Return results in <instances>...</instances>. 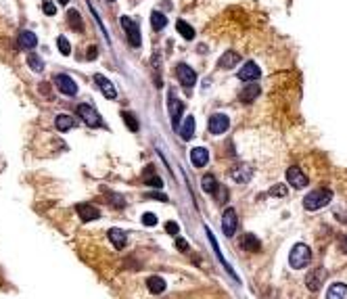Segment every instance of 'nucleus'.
Here are the masks:
<instances>
[{"mask_svg":"<svg viewBox=\"0 0 347 299\" xmlns=\"http://www.w3.org/2000/svg\"><path fill=\"white\" fill-rule=\"evenodd\" d=\"M190 161L194 167H203V165H207V161H210V153H207V149H203V147H194L190 151Z\"/></svg>","mask_w":347,"mask_h":299,"instance_id":"nucleus-19","label":"nucleus"},{"mask_svg":"<svg viewBox=\"0 0 347 299\" xmlns=\"http://www.w3.org/2000/svg\"><path fill=\"white\" fill-rule=\"evenodd\" d=\"M332 201V193L328 188H318V190H312L308 193V197L304 199V207L308 211H318L322 207H326L328 203Z\"/></svg>","mask_w":347,"mask_h":299,"instance_id":"nucleus-1","label":"nucleus"},{"mask_svg":"<svg viewBox=\"0 0 347 299\" xmlns=\"http://www.w3.org/2000/svg\"><path fill=\"white\" fill-rule=\"evenodd\" d=\"M78 115L82 117L90 128H102V126H105V124H102V119H100V115H98V111L92 105H86V103L80 105L78 107Z\"/></svg>","mask_w":347,"mask_h":299,"instance_id":"nucleus-4","label":"nucleus"},{"mask_svg":"<svg viewBox=\"0 0 347 299\" xmlns=\"http://www.w3.org/2000/svg\"><path fill=\"white\" fill-rule=\"evenodd\" d=\"M107 234H109V241L113 243L115 249H124L126 243H128V236H126V232L122 228H111Z\"/></svg>","mask_w":347,"mask_h":299,"instance_id":"nucleus-23","label":"nucleus"},{"mask_svg":"<svg viewBox=\"0 0 347 299\" xmlns=\"http://www.w3.org/2000/svg\"><path fill=\"white\" fill-rule=\"evenodd\" d=\"M230 178L236 182V184H247L251 178H253V167L249 163H240L236 167H232V172H230Z\"/></svg>","mask_w":347,"mask_h":299,"instance_id":"nucleus-12","label":"nucleus"},{"mask_svg":"<svg viewBox=\"0 0 347 299\" xmlns=\"http://www.w3.org/2000/svg\"><path fill=\"white\" fill-rule=\"evenodd\" d=\"M201 188L205 190L207 195H214L216 190L220 188V184H218V180H216V176H212V174L203 176V178H201Z\"/></svg>","mask_w":347,"mask_h":299,"instance_id":"nucleus-26","label":"nucleus"},{"mask_svg":"<svg viewBox=\"0 0 347 299\" xmlns=\"http://www.w3.org/2000/svg\"><path fill=\"white\" fill-rule=\"evenodd\" d=\"M240 247L245 249V251H249V253H258V251L262 249V243L258 241V236L256 234H242V238H240Z\"/></svg>","mask_w":347,"mask_h":299,"instance_id":"nucleus-21","label":"nucleus"},{"mask_svg":"<svg viewBox=\"0 0 347 299\" xmlns=\"http://www.w3.org/2000/svg\"><path fill=\"white\" fill-rule=\"evenodd\" d=\"M19 46H21V49H26V51L36 49V46H38L36 34L30 32V30H21V34H19Z\"/></svg>","mask_w":347,"mask_h":299,"instance_id":"nucleus-18","label":"nucleus"},{"mask_svg":"<svg viewBox=\"0 0 347 299\" xmlns=\"http://www.w3.org/2000/svg\"><path fill=\"white\" fill-rule=\"evenodd\" d=\"M109 197L113 199V201H111V205H113V207H118V209L126 207V199H124L122 195H115V193H109Z\"/></svg>","mask_w":347,"mask_h":299,"instance_id":"nucleus-34","label":"nucleus"},{"mask_svg":"<svg viewBox=\"0 0 347 299\" xmlns=\"http://www.w3.org/2000/svg\"><path fill=\"white\" fill-rule=\"evenodd\" d=\"M178 132H180V138L182 140H190L194 136V117L188 115V117H184V122L182 126L178 128Z\"/></svg>","mask_w":347,"mask_h":299,"instance_id":"nucleus-22","label":"nucleus"},{"mask_svg":"<svg viewBox=\"0 0 347 299\" xmlns=\"http://www.w3.org/2000/svg\"><path fill=\"white\" fill-rule=\"evenodd\" d=\"M146 286H148V291H151L153 295H159V293L166 291V280L161 276H151L146 280Z\"/></svg>","mask_w":347,"mask_h":299,"instance_id":"nucleus-27","label":"nucleus"},{"mask_svg":"<svg viewBox=\"0 0 347 299\" xmlns=\"http://www.w3.org/2000/svg\"><path fill=\"white\" fill-rule=\"evenodd\" d=\"M236 226H238V218H236V209L228 207L224 211V218H222V230L228 238H232L236 234Z\"/></svg>","mask_w":347,"mask_h":299,"instance_id":"nucleus-8","label":"nucleus"},{"mask_svg":"<svg viewBox=\"0 0 347 299\" xmlns=\"http://www.w3.org/2000/svg\"><path fill=\"white\" fill-rule=\"evenodd\" d=\"M166 230H168V234H172V236H176V234L180 232V226H178L176 222H168V224H166Z\"/></svg>","mask_w":347,"mask_h":299,"instance_id":"nucleus-36","label":"nucleus"},{"mask_svg":"<svg viewBox=\"0 0 347 299\" xmlns=\"http://www.w3.org/2000/svg\"><path fill=\"white\" fill-rule=\"evenodd\" d=\"M168 109H170V122H172V126L174 128H180V119H182V111H184L182 101H178L174 94H170Z\"/></svg>","mask_w":347,"mask_h":299,"instance_id":"nucleus-9","label":"nucleus"},{"mask_svg":"<svg viewBox=\"0 0 347 299\" xmlns=\"http://www.w3.org/2000/svg\"><path fill=\"white\" fill-rule=\"evenodd\" d=\"M176 245H178V249H182V251H188L186 241H182V238H176Z\"/></svg>","mask_w":347,"mask_h":299,"instance_id":"nucleus-39","label":"nucleus"},{"mask_svg":"<svg viewBox=\"0 0 347 299\" xmlns=\"http://www.w3.org/2000/svg\"><path fill=\"white\" fill-rule=\"evenodd\" d=\"M286 182L291 184L293 188H306L308 186V176L299 170V167H288L286 170Z\"/></svg>","mask_w":347,"mask_h":299,"instance_id":"nucleus-13","label":"nucleus"},{"mask_svg":"<svg viewBox=\"0 0 347 299\" xmlns=\"http://www.w3.org/2000/svg\"><path fill=\"white\" fill-rule=\"evenodd\" d=\"M148 197H153V199H157V201H168V197L161 195V193H153V195H148Z\"/></svg>","mask_w":347,"mask_h":299,"instance_id":"nucleus-41","label":"nucleus"},{"mask_svg":"<svg viewBox=\"0 0 347 299\" xmlns=\"http://www.w3.org/2000/svg\"><path fill=\"white\" fill-rule=\"evenodd\" d=\"M28 67L32 69V71H42L44 69V61L38 57V55H28Z\"/></svg>","mask_w":347,"mask_h":299,"instance_id":"nucleus-31","label":"nucleus"},{"mask_svg":"<svg viewBox=\"0 0 347 299\" xmlns=\"http://www.w3.org/2000/svg\"><path fill=\"white\" fill-rule=\"evenodd\" d=\"M228 128H230V119L226 113H214L210 117V132L214 136H222Z\"/></svg>","mask_w":347,"mask_h":299,"instance_id":"nucleus-6","label":"nucleus"},{"mask_svg":"<svg viewBox=\"0 0 347 299\" xmlns=\"http://www.w3.org/2000/svg\"><path fill=\"white\" fill-rule=\"evenodd\" d=\"M151 26L153 30H164L168 26V17L164 13H159V11H153V15H151Z\"/></svg>","mask_w":347,"mask_h":299,"instance_id":"nucleus-30","label":"nucleus"},{"mask_svg":"<svg viewBox=\"0 0 347 299\" xmlns=\"http://www.w3.org/2000/svg\"><path fill=\"white\" fill-rule=\"evenodd\" d=\"M54 84H56V88H59L63 94H67V97H76L78 94V84L72 76H67V74H59V76H54Z\"/></svg>","mask_w":347,"mask_h":299,"instance_id":"nucleus-7","label":"nucleus"},{"mask_svg":"<svg viewBox=\"0 0 347 299\" xmlns=\"http://www.w3.org/2000/svg\"><path fill=\"white\" fill-rule=\"evenodd\" d=\"M142 224L144 226H155L157 224V216H155V213H144V216H142Z\"/></svg>","mask_w":347,"mask_h":299,"instance_id":"nucleus-35","label":"nucleus"},{"mask_svg":"<svg viewBox=\"0 0 347 299\" xmlns=\"http://www.w3.org/2000/svg\"><path fill=\"white\" fill-rule=\"evenodd\" d=\"M341 247H343V251L347 253V236H343V238H341Z\"/></svg>","mask_w":347,"mask_h":299,"instance_id":"nucleus-42","label":"nucleus"},{"mask_svg":"<svg viewBox=\"0 0 347 299\" xmlns=\"http://www.w3.org/2000/svg\"><path fill=\"white\" fill-rule=\"evenodd\" d=\"M67 23L72 26L76 32H82L84 30V23H82V15L78 13L76 9H72V11H67Z\"/></svg>","mask_w":347,"mask_h":299,"instance_id":"nucleus-28","label":"nucleus"},{"mask_svg":"<svg viewBox=\"0 0 347 299\" xmlns=\"http://www.w3.org/2000/svg\"><path fill=\"white\" fill-rule=\"evenodd\" d=\"M69 3V0H59V5H67Z\"/></svg>","mask_w":347,"mask_h":299,"instance_id":"nucleus-43","label":"nucleus"},{"mask_svg":"<svg viewBox=\"0 0 347 299\" xmlns=\"http://www.w3.org/2000/svg\"><path fill=\"white\" fill-rule=\"evenodd\" d=\"M312 259V249L306 245V243H297L293 249H291V255H288V264L295 270H304Z\"/></svg>","mask_w":347,"mask_h":299,"instance_id":"nucleus-2","label":"nucleus"},{"mask_svg":"<svg viewBox=\"0 0 347 299\" xmlns=\"http://www.w3.org/2000/svg\"><path fill=\"white\" fill-rule=\"evenodd\" d=\"M94 82H96L98 90L102 92V97H107V99H115V97H118V90H115L113 82H111L109 78H105L102 74H96V76H94Z\"/></svg>","mask_w":347,"mask_h":299,"instance_id":"nucleus-15","label":"nucleus"},{"mask_svg":"<svg viewBox=\"0 0 347 299\" xmlns=\"http://www.w3.org/2000/svg\"><path fill=\"white\" fill-rule=\"evenodd\" d=\"M238 63H240V55L236 51H226L220 57V67L222 69H234Z\"/></svg>","mask_w":347,"mask_h":299,"instance_id":"nucleus-17","label":"nucleus"},{"mask_svg":"<svg viewBox=\"0 0 347 299\" xmlns=\"http://www.w3.org/2000/svg\"><path fill=\"white\" fill-rule=\"evenodd\" d=\"M324 278H326V270L324 268H314V270L308 274V278H306L308 289L310 291H318L320 286L324 284Z\"/></svg>","mask_w":347,"mask_h":299,"instance_id":"nucleus-14","label":"nucleus"},{"mask_svg":"<svg viewBox=\"0 0 347 299\" xmlns=\"http://www.w3.org/2000/svg\"><path fill=\"white\" fill-rule=\"evenodd\" d=\"M96 55H98V53H96V46H92V49H88V53H86L88 59H96Z\"/></svg>","mask_w":347,"mask_h":299,"instance_id":"nucleus-40","label":"nucleus"},{"mask_svg":"<svg viewBox=\"0 0 347 299\" xmlns=\"http://www.w3.org/2000/svg\"><path fill=\"white\" fill-rule=\"evenodd\" d=\"M54 126H56V130H59V132H67V130L76 128V119H74L72 115H67V113H61V115H56Z\"/></svg>","mask_w":347,"mask_h":299,"instance_id":"nucleus-24","label":"nucleus"},{"mask_svg":"<svg viewBox=\"0 0 347 299\" xmlns=\"http://www.w3.org/2000/svg\"><path fill=\"white\" fill-rule=\"evenodd\" d=\"M120 23H122V28L126 30V36H128L130 46L138 49V46L142 44V36H140V28H138V23L134 19H130L128 15H122L120 17Z\"/></svg>","mask_w":347,"mask_h":299,"instance_id":"nucleus-3","label":"nucleus"},{"mask_svg":"<svg viewBox=\"0 0 347 299\" xmlns=\"http://www.w3.org/2000/svg\"><path fill=\"white\" fill-rule=\"evenodd\" d=\"M122 117H124V122H126V126H128L132 132H138V122H136V117H134V113H130V111H124L122 113Z\"/></svg>","mask_w":347,"mask_h":299,"instance_id":"nucleus-32","label":"nucleus"},{"mask_svg":"<svg viewBox=\"0 0 347 299\" xmlns=\"http://www.w3.org/2000/svg\"><path fill=\"white\" fill-rule=\"evenodd\" d=\"M236 76H238V80H242V82H258V78L262 76V69L258 67L256 61H247L245 65L238 69Z\"/></svg>","mask_w":347,"mask_h":299,"instance_id":"nucleus-10","label":"nucleus"},{"mask_svg":"<svg viewBox=\"0 0 347 299\" xmlns=\"http://www.w3.org/2000/svg\"><path fill=\"white\" fill-rule=\"evenodd\" d=\"M56 44H59V51H61V55H69L72 53V44H69V40L65 38V36H59V38H56Z\"/></svg>","mask_w":347,"mask_h":299,"instance_id":"nucleus-33","label":"nucleus"},{"mask_svg":"<svg viewBox=\"0 0 347 299\" xmlns=\"http://www.w3.org/2000/svg\"><path fill=\"white\" fill-rule=\"evenodd\" d=\"M142 178H144V184H146V186L164 188V180H161V178L157 176V172H155V167H153V165H146V170H144Z\"/></svg>","mask_w":347,"mask_h":299,"instance_id":"nucleus-20","label":"nucleus"},{"mask_svg":"<svg viewBox=\"0 0 347 299\" xmlns=\"http://www.w3.org/2000/svg\"><path fill=\"white\" fill-rule=\"evenodd\" d=\"M42 9H44V13H46V15H54V13H56V7L50 3V0H44Z\"/></svg>","mask_w":347,"mask_h":299,"instance_id":"nucleus-38","label":"nucleus"},{"mask_svg":"<svg viewBox=\"0 0 347 299\" xmlns=\"http://www.w3.org/2000/svg\"><path fill=\"white\" fill-rule=\"evenodd\" d=\"M326 299H347V284H343V282L330 284V289L326 293Z\"/></svg>","mask_w":347,"mask_h":299,"instance_id":"nucleus-25","label":"nucleus"},{"mask_svg":"<svg viewBox=\"0 0 347 299\" xmlns=\"http://www.w3.org/2000/svg\"><path fill=\"white\" fill-rule=\"evenodd\" d=\"M270 195H274V197H284L286 195V186H272L270 188Z\"/></svg>","mask_w":347,"mask_h":299,"instance_id":"nucleus-37","label":"nucleus"},{"mask_svg":"<svg viewBox=\"0 0 347 299\" xmlns=\"http://www.w3.org/2000/svg\"><path fill=\"white\" fill-rule=\"evenodd\" d=\"M176 76H178V82H180L186 90H192V88H194V84H196V71H194L190 65L180 63V65L176 67Z\"/></svg>","mask_w":347,"mask_h":299,"instance_id":"nucleus-5","label":"nucleus"},{"mask_svg":"<svg viewBox=\"0 0 347 299\" xmlns=\"http://www.w3.org/2000/svg\"><path fill=\"white\" fill-rule=\"evenodd\" d=\"M76 211H78V216L82 218V222H94L100 218V209L96 205H90V203H78Z\"/></svg>","mask_w":347,"mask_h":299,"instance_id":"nucleus-11","label":"nucleus"},{"mask_svg":"<svg viewBox=\"0 0 347 299\" xmlns=\"http://www.w3.org/2000/svg\"><path fill=\"white\" fill-rule=\"evenodd\" d=\"M260 92H262V88H260V84H247L245 88L240 90V94H238V99L242 101V103H253V101H258V97H260Z\"/></svg>","mask_w":347,"mask_h":299,"instance_id":"nucleus-16","label":"nucleus"},{"mask_svg":"<svg viewBox=\"0 0 347 299\" xmlns=\"http://www.w3.org/2000/svg\"><path fill=\"white\" fill-rule=\"evenodd\" d=\"M176 30H178V34L182 36L184 40H192V38H194V30L188 26L186 21H182V19H180V21H176Z\"/></svg>","mask_w":347,"mask_h":299,"instance_id":"nucleus-29","label":"nucleus"},{"mask_svg":"<svg viewBox=\"0 0 347 299\" xmlns=\"http://www.w3.org/2000/svg\"><path fill=\"white\" fill-rule=\"evenodd\" d=\"M107 3H115V0H107Z\"/></svg>","mask_w":347,"mask_h":299,"instance_id":"nucleus-44","label":"nucleus"}]
</instances>
